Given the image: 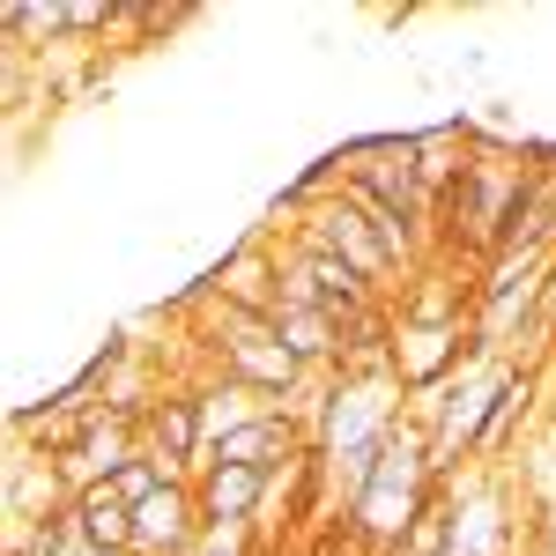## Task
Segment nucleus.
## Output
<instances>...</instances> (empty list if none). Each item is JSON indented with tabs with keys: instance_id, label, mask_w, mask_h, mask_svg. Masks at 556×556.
<instances>
[{
	"instance_id": "1",
	"label": "nucleus",
	"mask_w": 556,
	"mask_h": 556,
	"mask_svg": "<svg viewBox=\"0 0 556 556\" xmlns=\"http://www.w3.org/2000/svg\"><path fill=\"white\" fill-rule=\"evenodd\" d=\"M342 193L386 230V245L408 260V275L430 260V186L416 172V141L408 134H356L334 149Z\"/></svg>"
},
{
	"instance_id": "2",
	"label": "nucleus",
	"mask_w": 556,
	"mask_h": 556,
	"mask_svg": "<svg viewBox=\"0 0 556 556\" xmlns=\"http://www.w3.org/2000/svg\"><path fill=\"white\" fill-rule=\"evenodd\" d=\"M282 238H298V245H312V253L349 260V267H356V275H364V282H371L386 304L401 298V282H408V260L386 245V230H379L364 208H356V201H349L342 186H334L327 201H312V208H304L298 223L282 230Z\"/></svg>"
},
{
	"instance_id": "3",
	"label": "nucleus",
	"mask_w": 556,
	"mask_h": 556,
	"mask_svg": "<svg viewBox=\"0 0 556 556\" xmlns=\"http://www.w3.org/2000/svg\"><path fill=\"white\" fill-rule=\"evenodd\" d=\"M215 304H238V312H260V319H275L282 304H290V267H282V238L275 230H253L245 245H230V253L215 260V275L201 282Z\"/></svg>"
},
{
	"instance_id": "4",
	"label": "nucleus",
	"mask_w": 556,
	"mask_h": 556,
	"mask_svg": "<svg viewBox=\"0 0 556 556\" xmlns=\"http://www.w3.org/2000/svg\"><path fill=\"white\" fill-rule=\"evenodd\" d=\"M141 453L172 475V482H193V475H201V460H208V424H201V393L186 379L164 386V393L149 401V416H141Z\"/></svg>"
},
{
	"instance_id": "5",
	"label": "nucleus",
	"mask_w": 556,
	"mask_h": 556,
	"mask_svg": "<svg viewBox=\"0 0 556 556\" xmlns=\"http://www.w3.org/2000/svg\"><path fill=\"white\" fill-rule=\"evenodd\" d=\"M282 267H290V304H312V312H327L334 327L342 319H356L364 304H386L349 260L334 253H312V245H298V238H282Z\"/></svg>"
},
{
	"instance_id": "6",
	"label": "nucleus",
	"mask_w": 556,
	"mask_h": 556,
	"mask_svg": "<svg viewBox=\"0 0 556 556\" xmlns=\"http://www.w3.org/2000/svg\"><path fill=\"white\" fill-rule=\"evenodd\" d=\"M201 497H193V482H164L141 513H134V556H193L201 542Z\"/></svg>"
},
{
	"instance_id": "7",
	"label": "nucleus",
	"mask_w": 556,
	"mask_h": 556,
	"mask_svg": "<svg viewBox=\"0 0 556 556\" xmlns=\"http://www.w3.org/2000/svg\"><path fill=\"white\" fill-rule=\"evenodd\" d=\"M193 497H201V519H208V527H253L260 505L275 497V475H260V468H223V460H208V468L193 475Z\"/></svg>"
},
{
	"instance_id": "8",
	"label": "nucleus",
	"mask_w": 556,
	"mask_h": 556,
	"mask_svg": "<svg viewBox=\"0 0 556 556\" xmlns=\"http://www.w3.org/2000/svg\"><path fill=\"white\" fill-rule=\"evenodd\" d=\"M275 334H282V349L298 356L304 371H319V379L342 371V327H334L327 312H312V304H282V312H275Z\"/></svg>"
},
{
	"instance_id": "9",
	"label": "nucleus",
	"mask_w": 556,
	"mask_h": 556,
	"mask_svg": "<svg viewBox=\"0 0 556 556\" xmlns=\"http://www.w3.org/2000/svg\"><path fill=\"white\" fill-rule=\"evenodd\" d=\"M75 534L89 556H134V505H119L112 490H83L75 497Z\"/></svg>"
},
{
	"instance_id": "10",
	"label": "nucleus",
	"mask_w": 556,
	"mask_h": 556,
	"mask_svg": "<svg viewBox=\"0 0 556 556\" xmlns=\"http://www.w3.org/2000/svg\"><path fill=\"white\" fill-rule=\"evenodd\" d=\"M164 482H172V475L156 468V460H149V453H134L127 468L112 475V482H104V490H112V497H119V505H134V513H141V505H149V497H156V490H164Z\"/></svg>"
},
{
	"instance_id": "11",
	"label": "nucleus",
	"mask_w": 556,
	"mask_h": 556,
	"mask_svg": "<svg viewBox=\"0 0 556 556\" xmlns=\"http://www.w3.org/2000/svg\"><path fill=\"white\" fill-rule=\"evenodd\" d=\"M193 556H260V527H201Z\"/></svg>"
}]
</instances>
